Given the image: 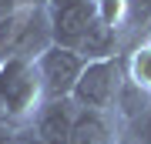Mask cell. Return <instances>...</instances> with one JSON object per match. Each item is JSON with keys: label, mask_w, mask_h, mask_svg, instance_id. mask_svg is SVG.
I'll use <instances>...</instances> for the list:
<instances>
[{"label": "cell", "mask_w": 151, "mask_h": 144, "mask_svg": "<svg viewBox=\"0 0 151 144\" xmlns=\"http://www.w3.org/2000/svg\"><path fill=\"white\" fill-rule=\"evenodd\" d=\"M40 104L44 94L34 60H20V57L0 60V124H7L10 131L27 128Z\"/></svg>", "instance_id": "6da1fadb"}, {"label": "cell", "mask_w": 151, "mask_h": 144, "mask_svg": "<svg viewBox=\"0 0 151 144\" xmlns=\"http://www.w3.org/2000/svg\"><path fill=\"white\" fill-rule=\"evenodd\" d=\"M50 24L44 4H27L17 14L0 20V60L20 57V60H37V54L50 47Z\"/></svg>", "instance_id": "7a4b0ae2"}, {"label": "cell", "mask_w": 151, "mask_h": 144, "mask_svg": "<svg viewBox=\"0 0 151 144\" xmlns=\"http://www.w3.org/2000/svg\"><path fill=\"white\" fill-rule=\"evenodd\" d=\"M121 91H124V60L118 54V57L84 60V70L70 91V101L84 111H114Z\"/></svg>", "instance_id": "3957f363"}, {"label": "cell", "mask_w": 151, "mask_h": 144, "mask_svg": "<svg viewBox=\"0 0 151 144\" xmlns=\"http://www.w3.org/2000/svg\"><path fill=\"white\" fill-rule=\"evenodd\" d=\"M34 70H37L44 101H60V97H70V91H74L77 77L84 70V57L77 50H70V47L50 44L44 54H37Z\"/></svg>", "instance_id": "277c9868"}, {"label": "cell", "mask_w": 151, "mask_h": 144, "mask_svg": "<svg viewBox=\"0 0 151 144\" xmlns=\"http://www.w3.org/2000/svg\"><path fill=\"white\" fill-rule=\"evenodd\" d=\"M50 24V40L60 47L77 50L91 30V24L97 20V7L94 0H44Z\"/></svg>", "instance_id": "5b68a950"}, {"label": "cell", "mask_w": 151, "mask_h": 144, "mask_svg": "<svg viewBox=\"0 0 151 144\" xmlns=\"http://www.w3.org/2000/svg\"><path fill=\"white\" fill-rule=\"evenodd\" d=\"M77 107L70 97H60V101H44L37 107V114L30 117L27 128L37 134L44 144H70V131H74L77 121Z\"/></svg>", "instance_id": "8992f818"}, {"label": "cell", "mask_w": 151, "mask_h": 144, "mask_svg": "<svg viewBox=\"0 0 151 144\" xmlns=\"http://www.w3.org/2000/svg\"><path fill=\"white\" fill-rule=\"evenodd\" d=\"M124 134V121L114 111H77L70 144H118Z\"/></svg>", "instance_id": "52a82bcc"}, {"label": "cell", "mask_w": 151, "mask_h": 144, "mask_svg": "<svg viewBox=\"0 0 151 144\" xmlns=\"http://www.w3.org/2000/svg\"><path fill=\"white\" fill-rule=\"evenodd\" d=\"M124 80L151 97V37L134 44L131 54L124 57Z\"/></svg>", "instance_id": "ba28073f"}, {"label": "cell", "mask_w": 151, "mask_h": 144, "mask_svg": "<svg viewBox=\"0 0 151 144\" xmlns=\"http://www.w3.org/2000/svg\"><path fill=\"white\" fill-rule=\"evenodd\" d=\"M124 20L128 24H148L151 20V0H124Z\"/></svg>", "instance_id": "9c48e42d"}, {"label": "cell", "mask_w": 151, "mask_h": 144, "mask_svg": "<svg viewBox=\"0 0 151 144\" xmlns=\"http://www.w3.org/2000/svg\"><path fill=\"white\" fill-rule=\"evenodd\" d=\"M124 128L131 131V138H134L138 144H151V107H148L145 114H138L131 124H124Z\"/></svg>", "instance_id": "30bf717a"}, {"label": "cell", "mask_w": 151, "mask_h": 144, "mask_svg": "<svg viewBox=\"0 0 151 144\" xmlns=\"http://www.w3.org/2000/svg\"><path fill=\"white\" fill-rule=\"evenodd\" d=\"M4 144H44V141H40L30 128H14L10 134H7V141H4Z\"/></svg>", "instance_id": "8fae6325"}, {"label": "cell", "mask_w": 151, "mask_h": 144, "mask_svg": "<svg viewBox=\"0 0 151 144\" xmlns=\"http://www.w3.org/2000/svg\"><path fill=\"white\" fill-rule=\"evenodd\" d=\"M27 4H44V0H0V20L10 17V14H17L20 7H27Z\"/></svg>", "instance_id": "7c38bea8"}]
</instances>
